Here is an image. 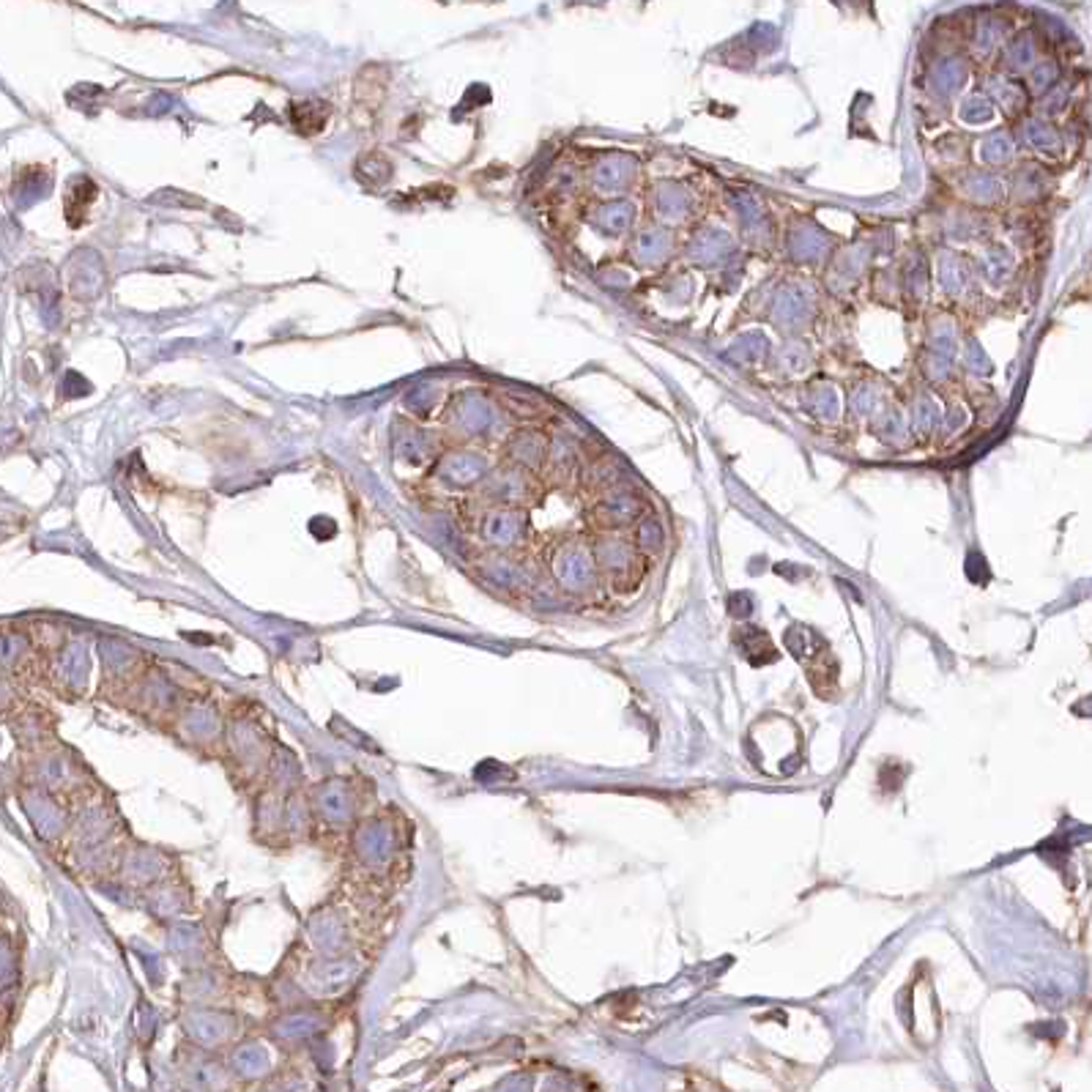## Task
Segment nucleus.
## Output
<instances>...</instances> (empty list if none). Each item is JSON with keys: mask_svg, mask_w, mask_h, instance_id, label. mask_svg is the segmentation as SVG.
I'll return each instance as SVG.
<instances>
[{"mask_svg": "<svg viewBox=\"0 0 1092 1092\" xmlns=\"http://www.w3.org/2000/svg\"><path fill=\"white\" fill-rule=\"evenodd\" d=\"M315 807L329 822H348L354 813V794L342 780H329V783L318 786Z\"/></svg>", "mask_w": 1092, "mask_h": 1092, "instance_id": "nucleus-1", "label": "nucleus"}, {"mask_svg": "<svg viewBox=\"0 0 1092 1092\" xmlns=\"http://www.w3.org/2000/svg\"><path fill=\"white\" fill-rule=\"evenodd\" d=\"M354 966L348 962H335V963H321L310 972V988L315 991H338L342 988L351 978H354Z\"/></svg>", "mask_w": 1092, "mask_h": 1092, "instance_id": "nucleus-2", "label": "nucleus"}, {"mask_svg": "<svg viewBox=\"0 0 1092 1092\" xmlns=\"http://www.w3.org/2000/svg\"><path fill=\"white\" fill-rule=\"evenodd\" d=\"M17 654H20V644H17L11 635H0V666H3V663H11Z\"/></svg>", "mask_w": 1092, "mask_h": 1092, "instance_id": "nucleus-3", "label": "nucleus"}]
</instances>
